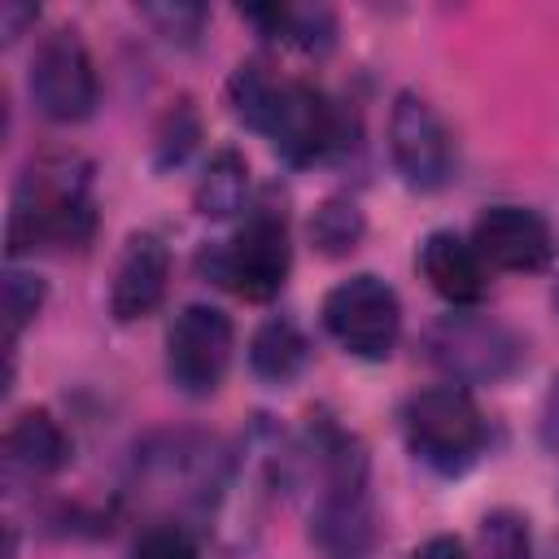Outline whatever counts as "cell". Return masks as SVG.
I'll return each mask as SVG.
<instances>
[{
	"label": "cell",
	"mask_w": 559,
	"mask_h": 559,
	"mask_svg": "<svg viewBox=\"0 0 559 559\" xmlns=\"http://www.w3.org/2000/svg\"><path fill=\"white\" fill-rule=\"evenodd\" d=\"M472 245L485 266L498 271H546L555 262V231L528 205H489L472 223Z\"/></svg>",
	"instance_id": "8fae6325"
},
{
	"label": "cell",
	"mask_w": 559,
	"mask_h": 559,
	"mask_svg": "<svg viewBox=\"0 0 559 559\" xmlns=\"http://www.w3.org/2000/svg\"><path fill=\"white\" fill-rule=\"evenodd\" d=\"M314 419V415H310ZM310 463H314V502H310V542L323 559H367L376 542V502H371V459L367 445L345 432L336 419L319 415L310 424Z\"/></svg>",
	"instance_id": "7a4b0ae2"
},
{
	"label": "cell",
	"mask_w": 559,
	"mask_h": 559,
	"mask_svg": "<svg viewBox=\"0 0 559 559\" xmlns=\"http://www.w3.org/2000/svg\"><path fill=\"white\" fill-rule=\"evenodd\" d=\"M201 271L236 293L240 301H271L284 293L288 271H293V240H288V218L275 205H258L245 214V223L227 236L201 249Z\"/></svg>",
	"instance_id": "5b68a950"
},
{
	"label": "cell",
	"mask_w": 559,
	"mask_h": 559,
	"mask_svg": "<svg viewBox=\"0 0 559 559\" xmlns=\"http://www.w3.org/2000/svg\"><path fill=\"white\" fill-rule=\"evenodd\" d=\"M35 17H39L35 4H4V9H0V35H4V44H13V39L22 35V26L35 22Z\"/></svg>",
	"instance_id": "484cf974"
},
{
	"label": "cell",
	"mask_w": 559,
	"mask_h": 559,
	"mask_svg": "<svg viewBox=\"0 0 559 559\" xmlns=\"http://www.w3.org/2000/svg\"><path fill=\"white\" fill-rule=\"evenodd\" d=\"M424 358L445 371L454 384H493L515 371L520 341L507 323L476 314V310H450L424 332Z\"/></svg>",
	"instance_id": "52a82bcc"
},
{
	"label": "cell",
	"mask_w": 559,
	"mask_h": 559,
	"mask_svg": "<svg viewBox=\"0 0 559 559\" xmlns=\"http://www.w3.org/2000/svg\"><path fill=\"white\" fill-rule=\"evenodd\" d=\"M402 437L411 454L437 476H463L480 463L489 445V424L472 397V389L441 380L406 397L402 406Z\"/></svg>",
	"instance_id": "277c9868"
},
{
	"label": "cell",
	"mask_w": 559,
	"mask_h": 559,
	"mask_svg": "<svg viewBox=\"0 0 559 559\" xmlns=\"http://www.w3.org/2000/svg\"><path fill=\"white\" fill-rule=\"evenodd\" d=\"M362 236H367V218H362L358 201H349V197H328V201L314 205V214H310V240H314V249H319L323 258H345V253H354V249L362 245Z\"/></svg>",
	"instance_id": "ac0fdd59"
},
{
	"label": "cell",
	"mask_w": 559,
	"mask_h": 559,
	"mask_svg": "<svg viewBox=\"0 0 559 559\" xmlns=\"http://www.w3.org/2000/svg\"><path fill=\"white\" fill-rule=\"evenodd\" d=\"M231 114L271 140V148L288 166H314L323 157L345 153V114L310 83V79H280L262 61H240L227 79Z\"/></svg>",
	"instance_id": "6da1fadb"
},
{
	"label": "cell",
	"mask_w": 559,
	"mask_h": 559,
	"mask_svg": "<svg viewBox=\"0 0 559 559\" xmlns=\"http://www.w3.org/2000/svg\"><path fill=\"white\" fill-rule=\"evenodd\" d=\"M319 319H323V332L349 358H362V362H384L402 336V301L393 284H384L371 271H358L332 284L319 306Z\"/></svg>",
	"instance_id": "8992f818"
},
{
	"label": "cell",
	"mask_w": 559,
	"mask_h": 559,
	"mask_svg": "<svg viewBox=\"0 0 559 559\" xmlns=\"http://www.w3.org/2000/svg\"><path fill=\"white\" fill-rule=\"evenodd\" d=\"M537 437H542V445H546V450H555V454H559V371H555V380H550V389H546V397H542Z\"/></svg>",
	"instance_id": "cb8c5ba5"
},
{
	"label": "cell",
	"mask_w": 559,
	"mask_h": 559,
	"mask_svg": "<svg viewBox=\"0 0 559 559\" xmlns=\"http://www.w3.org/2000/svg\"><path fill=\"white\" fill-rule=\"evenodd\" d=\"M472 559H533V533L528 520L511 507H498L476 528V555Z\"/></svg>",
	"instance_id": "d6986e66"
},
{
	"label": "cell",
	"mask_w": 559,
	"mask_h": 559,
	"mask_svg": "<svg viewBox=\"0 0 559 559\" xmlns=\"http://www.w3.org/2000/svg\"><path fill=\"white\" fill-rule=\"evenodd\" d=\"M389 157H393V170L402 175V183L415 192H437L450 183L454 162H459L454 135L428 96L397 92L393 114H389Z\"/></svg>",
	"instance_id": "30bf717a"
},
{
	"label": "cell",
	"mask_w": 559,
	"mask_h": 559,
	"mask_svg": "<svg viewBox=\"0 0 559 559\" xmlns=\"http://www.w3.org/2000/svg\"><path fill=\"white\" fill-rule=\"evenodd\" d=\"M306 358H310V341L293 319L271 314L249 336V371L266 384H293L306 371Z\"/></svg>",
	"instance_id": "2e32d148"
},
{
	"label": "cell",
	"mask_w": 559,
	"mask_h": 559,
	"mask_svg": "<svg viewBox=\"0 0 559 559\" xmlns=\"http://www.w3.org/2000/svg\"><path fill=\"white\" fill-rule=\"evenodd\" d=\"M419 271L428 280V288L450 301L454 310H472L485 301V288H489V266L480 262L472 236H459L450 227H437L424 236L419 245Z\"/></svg>",
	"instance_id": "4fadbf2b"
},
{
	"label": "cell",
	"mask_w": 559,
	"mask_h": 559,
	"mask_svg": "<svg viewBox=\"0 0 559 559\" xmlns=\"http://www.w3.org/2000/svg\"><path fill=\"white\" fill-rule=\"evenodd\" d=\"M166 288H170V249L162 245V236L153 231L127 236L109 280V314L118 323H135L162 306Z\"/></svg>",
	"instance_id": "7c38bea8"
},
{
	"label": "cell",
	"mask_w": 559,
	"mask_h": 559,
	"mask_svg": "<svg viewBox=\"0 0 559 559\" xmlns=\"http://www.w3.org/2000/svg\"><path fill=\"white\" fill-rule=\"evenodd\" d=\"M74 454V441L70 432L61 428V419L44 406H31L22 411L9 432H4V467L17 472V476H31V480H44V476H57Z\"/></svg>",
	"instance_id": "5bb4252c"
},
{
	"label": "cell",
	"mask_w": 559,
	"mask_h": 559,
	"mask_svg": "<svg viewBox=\"0 0 559 559\" xmlns=\"http://www.w3.org/2000/svg\"><path fill=\"white\" fill-rule=\"evenodd\" d=\"M96 231L92 205V166L79 153H44L35 157L9 201L4 249L9 258L35 249H83Z\"/></svg>",
	"instance_id": "3957f363"
},
{
	"label": "cell",
	"mask_w": 559,
	"mask_h": 559,
	"mask_svg": "<svg viewBox=\"0 0 559 559\" xmlns=\"http://www.w3.org/2000/svg\"><path fill=\"white\" fill-rule=\"evenodd\" d=\"M550 301H555V314H559V280H555V293H550Z\"/></svg>",
	"instance_id": "4316f807"
},
{
	"label": "cell",
	"mask_w": 559,
	"mask_h": 559,
	"mask_svg": "<svg viewBox=\"0 0 559 559\" xmlns=\"http://www.w3.org/2000/svg\"><path fill=\"white\" fill-rule=\"evenodd\" d=\"M245 197H249V166H245V157L236 148H218L205 162V170H201V179L192 188L197 214H205V218H231V214L245 210Z\"/></svg>",
	"instance_id": "e0dca14e"
},
{
	"label": "cell",
	"mask_w": 559,
	"mask_h": 559,
	"mask_svg": "<svg viewBox=\"0 0 559 559\" xmlns=\"http://www.w3.org/2000/svg\"><path fill=\"white\" fill-rule=\"evenodd\" d=\"M166 39H179V44H192L197 35H201V26H205V9L201 4H144L140 9Z\"/></svg>",
	"instance_id": "603a6c76"
},
{
	"label": "cell",
	"mask_w": 559,
	"mask_h": 559,
	"mask_svg": "<svg viewBox=\"0 0 559 559\" xmlns=\"http://www.w3.org/2000/svg\"><path fill=\"white\" fill-rule=\"evenodd\" d=\"M245 22H253L266 39L297 48L306 57H323L336 44V13L323 4H266V9H240Z\"/></svg>",
	"instance_id": "9a60e30c"
},
{
	"label": "cell",
	"mask_w": 559,
	"mask_h": 559,
	"mask_svg": "<svg viewBox=\"0 0 559 559\" xmlns=\"http://www.w3.org/2000/svg\"><path fill=\"white\" fill-rule=\"evenodd\" d=\"M411 559H467V550H463V542L454 533H437V537L419 542L411 550Z\"/></svg>",
	"instance_id": "d4e9b609"
},
{
	"label": "cell",
	"mask_w": 559,
	"mask_h": 559,
	"mask_svg": "<svg viewBox=\"0 0 559 559\" xmlns=\"http://www.w3.org/2000/svg\"><path fill=\"white\" fill-rule=\"evenodd\" d=\"M44 297H48V288H44V280H39L35 271H17V266L4 271V328H9V354L17 349L22 328L44 310Z\"/></svg>",
	"instance_id": "ffe728a7"
},
{
	"label": "cell",
	"mask_w": 559,
	"mask_h": 559,
	"mask_svg": "<svg viewBox=\"0 0 559 559\" xmlns=\"http://www.w3.org/2000/svg\"><path fill=\"white\" fill-rule=\"evenodd\" d=\"M131 559H201V550H197V542H192V533L183 524L162 520V524H153V528H144L135 537Z\"/></svg>",
	"instance_id": "7402d4cb"
},
{
	"label": "cell",
	"mask_w": 559,
	"mask_h": 559,
	"mask_svg": "<svg viewBox=\"0 0 559 559\" xmlns=\"http://www.w3.org/2000/svg\"><path fill=\"white\" fill-rule=\"evenodd\" d=\"M26 87H31V105L48 122H83L96 109L100 96L96 66L74 26H52L48 35H39Z\"/></svg>",
	"instance_id": "ba28073f"
},
{
	"label": "cell",
	"mask_w": 559,
	"mask_h": 559,
	"mask_svg": "<svg viewBox=\"0 0 559 559\" xmlns=\"http://www.w3.org/2000/svg\"><path fill=\"white\" fill-rule=\"evenodd\" d=\"M197 140H201V122H197V109H192L188 100H175V105L166 109L162 127H157V148H153L157 166H162V170H170V166H183V157L192 153V144H197Z\"/></svg>",
	"instance_id": "44dd1931"
},
{
	"label": "cell",
	"mask_w": 559,
	"mask_h": 559,
	"mask_svg": "<svg viewBox=\"0 0 559 559\" xmlns=\"http://www.w3.org/2000/svg\"><path fill=\"white\" fill-rule=\"evenodd\" d=\"M236 349V328L218 306H183L166 328V376L188 397H210Z\"/></svg>",
	"instance_id": "9c48e42d"
}]
</instances>
